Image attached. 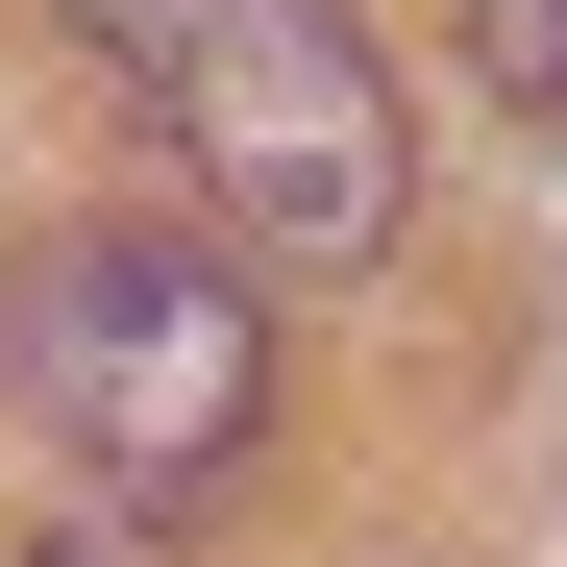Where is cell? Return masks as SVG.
Returning <instances> with one entry per match:
<instances>
[{
    "instance_id": "cell-2",
    "label": "cell",
    "mask_w": 567,
    "mask_h": 567,
    "mask_svg": "<svg viewBox=\"0 0 567 567\" xmlns=\"http://www.w3.org/2000/svg\"><path fill=\"white\" fill-rule=\"evenodd\" d=\"M74 50L148 100V148L223 198L247 271H370L395 247V74L346 0H74Z\"/></svg>"
},
{
    "instance_id": "cell-1",
    "label": "cell",
    "mask_w": 567,
    "mask_h": 567,
    "mask_svg": "<svg viewBox=\"0 0 567 567\" xmlns=\"http://www.w3.org/2000/svg\"><path fill=\"white\" fill-rule=\"evenodd\" d=\"M0 346H25V395H50L100 518H223L247 444H271V297L173 223H50L0 271Z\"/></svg>"
},
{
    "instance_id": "cell-3",
    "label": "cell",
    "mask_w": 567,
    "mask_h": 567,
    "mask_svg": "<svg viewBox=\"0 0 567 567\" xmlns=\"http://www.w3.org/2000/svg\"><path fill=\"white\" fill-rule=\"evenodd\" d=\"M468 50H494V100L567 124V0H468Z\"/></svg>"
}]
</instances>
